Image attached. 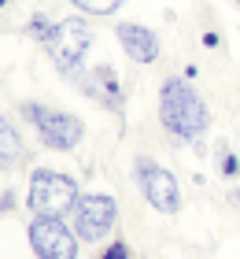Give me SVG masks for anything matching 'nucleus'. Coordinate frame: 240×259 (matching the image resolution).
<instances>
[{"mask_svg": "<svg viewBox=\"0 0 240 259\" xmlns=\"http://www.w3.org/2000/svg\"><path fill=\"white\" fill-rule=\"evenodd\" d=\"M159 122L174 141H200L211 130V108L188 78L170 74L159 85Z\"/></svg>", "mask_w": 240, "mask_h": 259, "instance_id": "1", "label": "nucleus"}, {"mask_svg": "<svg viewBox=\"0 0 240 259\" xmlns=\"http://www.w3.org/2000/svg\"><path fill=\"white\" fill-rule=\"evenodd\" d=\"M52 67L59 70L63 78L74 81L81 70H85V56L92 49V26L89 19H63V22H52L48 37L41 41Z\"/></svg>", "mask_w": 240, "mask_h": 259, "instance_id": "2", "label": "nucleus"}, {"mask_svg": "<svg viewBox=\"0 0 240 259\" xmlns=\"http://www.w3.org/2000/svg\"><path fill=\"white\" fill-rule=\"evenodd\" d=\"M78 182L63 170H33L30 174V185H26V207L30 215H44V219H67L78 204Z\"/></svg>", "mask_w": 240, "mask_h": 259, "instance_id": "3", "label": "nucleus"}, {"mask_svg": "<svg viewBox=\"0 0 240 259\" xmlns=\"http://www.w3.org/2000/svg\"><path fill=\"white\" fill-rule=\"evenodd\" d=\"M19 111H22V119L37 130L41 145L52 148V152H74L81 145V137H85V122L74 111L48 108V104H33V100H26Z\"/></svg>", "mask_w": 240, "mask_h": 259, "instance_id": "4", "label": "nucleus"}, {"mask_svg": "<svg viewBox=\"0 0 240 259\" xmlns=\"http://www.w3.org/2000/svg\"><path fill=\"white\" fill-rule=\"evenodd\" d=\"M133 182L140 196L148 200V207H155L159 215H177L181 211V185L163 163H155L152 156H137L133 159Z\"/></svg>", "mask_w": 240, "mask_h": 259, "instance_id": "5", "label": "nucleus"}, {"mask_svg": "<svg viewBox=\"0 0 240 259\" xmlns=\"http://www.w3.org/2000/svg\"><path fill=\"white\" fill-rule=\"evenodd\" d=\"M118 222V204L111 193H81L74 211H70V226H74L78 241H107Z\"/></svg>", "mask_w": 240, "mask_h": 259, "instance_id": "6", "label": "nucleus"}, {"mask_svg": "<svg viewBox=\"0 0 240 259\" xmlns=\"http://www.w3.org/2000/svg\"><path fill=\"white\" fill-rule=\"evenodd\" d=\"M30 248L37 259H78V233L74 226H67V219H44L33 215L26 226Z\"/></svg>", "mask_w": 240, "mask_h": 259, "instance_id": "7", "label": "nucleus"}, {"mask_svg": "<svg viewBox=\"0 0 240 259\" xmlns=\"http://www.w3.org/2000/svg\"><path fill=\"white\" fill-rule=\"evenodd\" d=\"M74 85L85 93L89 100H96L100 108L115 111V115L126 111V89H122V81H118L111 63H96L92 70H81V74L74 78Z\"/></svg>", "mask_w": 240, "mask_h": 259, "instance_id": "8", "label": "nucleus"}, {"mask_svg": "<svg viewBox=\"0 0 240 259\" xmlns=\"http://www.w3.org/2000/svg\"><path fill=\"white\" fill-rule=\"evenodd\" d=\"M115 37H118V45H122L126 60H133L140 67H148V63L159 60V37H155V30L140 26V22H118Z\"/></svg>", "mask_w": 240, "mask_h": 259, "instance_id": "9", "label": "nucleus"}, {"mask_svg": "<svg viewBox=\"0 0 240 259\" xmlns=\"http://www.w3.org/2000/svg\"><path fill=\"white\" fill-rule=\"evenodd\" d=\"M22 156H26V148H22L19 130L11 126L8 119H0V170L19 167V163H22Z\"/></svg>", "mask_w": 240, "mask_h": 259, "instance_id": "10", "label": "nucleus"}, {"mask_svg": "<svg viewBox=\"0 0 240 259\" xmlns=\"http://www.w3.org/2000/svg\"><path fill=\"white\" fill-rule=\"evenodd\" d=\"M81 15H92V19H107V15H115L118 8L126 4V0H70Z\"/></svg>", "mask_w": 240, "mask_h": 259, "instance_id": "11", "label": "nucleus"}, {"mask_svg": "<svg viewBox=\"0 0 240 259\" xmlns=\"http://www.w3.org/2000/svg\"><path fill=\"white\" fill-rule=\"evenodd\" d=\"M96 259H133V252H129V244H126V241H111Z\"/></svg>", "mask_w": 240, "mask_h": 259, "instance_id": "12", "label": "nucleus"}, {"mask_svg": "<svg viewBox=\"0 0 240 259\" xmlns=\"http://www.w3.org/2000/svg\"><path fill=\"white\" fill-rule=\"evenodd\" d=\"M48 30H52V22H48L44 15H37V19L30 22V37H37V41H44V37H48Z\"/></svg>", "mask_w": 240, "mask_h": 259, "instance_id": "13", "label": "nucleus"}, {"mask_svg": "<svg viewBox=\"0 0 240 259\" xmlns=\"http://www.w3.org/2000/svg\"><path fill=\"white\" fill-rule=\"evenodd\" d=\"M236 170H240V159L236 156H222V174H225V178H233Z\"/></svg>", "mask_w": 240, "mask_h": 259, "instance_id": "14", "label": "nucleus"}, {"mask_svg": "<svg viewBox=\"0 0 240 259\" xmlns=\"http://www.w3.org/2000/svg\"><path fill=\"white\" fill-rule=\"evenodd\" d=\"M203 45H207V49H218V33H203Z\"/></svg>", "mask_w": 240, "mask_h": 259, "instance_id": "15", "label": "nucleus"}, {"mask_svg": "<svg viewBox=\"0 0 240 259\" xmlns=\"http://www.w3.org/2000/svg\"><path fill=\"white\" fill-rule=\"evenodd\" d=\"M4 4H8V0H0V8H4Z\"/></svg>", "mask_w": 240, "mask_h": 259, "instance_id": "16", "label": "nucleus"}, {"mask_svg": "<svg viewBox=\"0 0 240 259\" xmlns=\"http://www.w3.org/2000/svg\"><path fill=\"white\" fill-rule=\"evenodd\" d=\"M236 4H240V0H236Z\"/></svg>", "mask_w": 240, "mask_h": 259, "instance_id": "17", "label": "nucleus"}]
</instances>
